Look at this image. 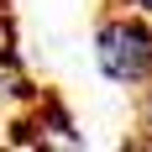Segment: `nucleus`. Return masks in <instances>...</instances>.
<instances>
[{"mask_svg": "<svg viewBox=\"0 0 152 152\" xmlns=\"http://www.w3.org/2000/svg\"><path fill=\"white\" fill-rule=\"evenodd\" d=\"M110 5H121V11H142V16H152V0H110Z\"/></svg>", "mask_w": 152, "mask_h": 152, "instance_id": "7ed1b4c3", "label": "nucleus"}, {"mask_svg": "<svg viewBox=\"0 0 152 152\" xmlns=\"http://www.w3.org/2000/svg\"><path fill=\"white\" fill-rule=\"evenodd\" d=\"M94 63L110 84L142 89L152 79V16L142 11H105L94 26Z\"/></svg>", "mask_w": 152, "mask_h": 152, "instance_id": "f257e3e1", "label": "nucleus"}, {"mask_svg": "<svg viewBox=\"0 0 152 152\" xmlns=\"http://www.w3.org/2000/svg\"><path fill=\"white\" fill-rule=\"evenodd\" d=\"M137 121H142V131L152 137V79L137 89Z\"/></svg>", "mask_w": 152, "mask_h": 152, "instance_id": "f03ea898", "label": "nucleus"}]
</instances>
